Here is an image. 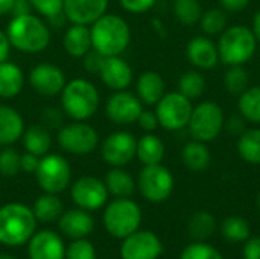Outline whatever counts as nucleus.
<instances>
[{"label": "nucleus", "mask_w": 260, "mask_h": 259, "mask_svg": "<svg viewBox=\"0 0 260 259\" xmlns=\"http://www.w3.org/2000/svg\"><path fill=\"white\" fill-rule=\"evenodd\" d=\"M192 102L180 92L165 93V96L155 104V114L160 127L168 131H178L187 127L192 114Z\"/></svg>", "instance_id": "obj_10"}, {"label": "nucleus", "mask_w": 260, "mask_h": 259, "mask_svg": "<svg viewBox=\"0 0 260 259\" xmlns=\"http://www.w3.org/2000/svg\"><path fill=\"white\" fill-rule=\"evenodd\" d=\"M73 203L85 211H98L108 203V189L104 180L93 176H84L78 179L70 189Z\"/></svg>", "instance_id": "obj_12"}, {"label": "nucleus", "mask_w": 260, "mask_h": 259, "mask_svg": "<svg viewBox=\"0 0 260 259\" xmlns=\"http://www.w3.org/2000/svg\"><path fill=\"white\" fill-rule=\"evenodd\" d=\"M46 23H47V26H49V27L59 29V27H64V26L69 23V20H67V17H66L64 11H62V12H59V14H55V15H52V17L46 18Z\"/></svg>", "instance_id": "obj_52"}, {"label": "nucleus", "mask_w": 260, "mask_h": 259, "mask_svg": "<svg viewBox=\"0 0 260 259\" xmlns=\"http://www.w3.org/2000/svg\"><path fill=\"white\" fill-rule=\"evenodd\" d=\"M43 124L46 125V128H61L62 125V114L58 108L55 107H47L43 111Z\"/></svg>", "instance_id": "obj_46"}, {"label": "nucleus", "mask_w": 260, "mask_h": 259, "mask_svg": "<svg viewBox=\"0 0 260 259\" xmlns=\"http://www.w3.org/2000/svg\"><path fill=\"white\" fill-rule=\"evenodd\" d=\"M59 229L66 237L72 240L85 238L93 232L94 220L85 209H70L67 212H62V215L59 217Z\"/></svg>", "instance_id": "obj_21"}, {"label": "nucleus", "mask_w": 260, "mask_h": 259, "mask_svg": "<svg viewBox=\"0 0 260 259\" xmlns=\"http://www.w3.org/2000/svg\"><path fill=\"white\" fill-rule=\"evenodd\" d=\"M186 56L189 63L198 69L210 70L219 61L218 46L206 37H195L186 46Z\"/></svg>", "instance_id": "obj_20"}, {"label": "nucleus", "mask_w": 260, "mask_h": 259, "mask_svg": "<svg viewBox=\"0 0 260 259\" xmlns=\"http://www.w3.org/2000/svg\"><path fill=\"white\" fill-rule=\"evenodd\" d=\"M189 131L195 140L212 142L225 127V118L222 108L212 101H204L193 107L189 119Z\"/></svg>", "instance_id": "obj_7"}, {"label": "nucleus", "mask_w": 260, "mask_h": 259, "mask_svg": "<svg viewBox=\"0 0 260 259\" xmlns=\"http://www.w3.org/2000/svg\"><path fill=\"white\" fill-rule=\"evenodd\" d=\"M143 111V104L137 95L128 90L114 92L105 104L107 118L116 125H131L137 122L140 113Z\"/></svg>", "instance_id": "obj_13"}, {"label": "nucleus", "mask_w": 260, "mask_h": 259, "mask_svg": "<svg viewBox=\"0 0 260 259\" xmlns=\"http://www.w3.org/2000/svg\"><path fill=\"white\" fill-rule=\"evenodd\" d=\"M104 60H105V56L102 53L91 49L82 56V66L90 75H99V72L102 69V64H104Z\"/></svg>", "instance_id": "obj_43"}, {"label": "nucleus", "mask_w": 260, "mask_h": 259, "mask_svg": "<svg viewBox=\"0 0 260 259\" xmlns=\"http://www.w3.org/2000/svg\"><path fill=\"white\" fill-rule=\"evenodd\" d=\"M66 259H96V249L85 238L73 240L66 249Z\"/></svg>", "instance_id": "obj_41"}, {"label": "nucleus", "mask_w": 260, "mask_h": 259, "mask_svg": "<svg viewBox=\"0 0 260 259\" xmlns=\"http://www.w3.org/2000/svg\"><path fill=\"white\" fill-rule=\"evenodd\" d=\"M225 127L232 134H242L245 131L244 130V119L238 118V116H232L229 119V122H225Z\"/></svg>", "instance_id": "obj_51"}, {"label": "nucleus", "mask_w": 260, "mask_h": 259, "mask_svg": "<svg viewBox=\"0 0 260 259\" xmlns=\"http://www.w3.org/2000/svg\"><path fill=\"white\" fill-rule=\"evenodd\" d=\"M24 150L27 153H32L38 157H43L49 153L52 145V137L49 130L44 125H30L24 128V133L21 136Z\"/></svg>", "instance_id": "obj_28"}, {"label": "nucleus", "mask_w": 260, "mask_h": 259, "mask_svg": "<svg viewBox=\"0 0 260 259\" xmlns=\"http://www.w3.org/2000/svg\"><path fill=\"white\" fill-rule=\"evenodd\" d=\"M137 186L143 198L151 203H161L174 191V176L161 163L145 165L139 174Z\"/></svg>", "instance_id": "obj_11"}, {"label": "nucleus", "mask_w": 260, "mask_h": 259, "mask_svg": "<svg viewBox=\"0 0 260 259\" xmlns=\"http://www.w3.org/2000/svg\"><path fill=\"white\" fill-rule=\"evenodd\" d=\"M175 18L186 26H192L200 21L203 12L198 0H174Z\"/></svg>", "instance_id": "obj_36"}, {"label": "nucleus", "mask_w": 260, "mask_h": 259, "mask_svg": "<svg viewBox=\"0 0 260 259\" xmlns=\"http://www.w3.org/2000/svg\"><path fill=\"white\" fill-rule=\"evenodd\" d=\"M181 160L187 169H190L193 172H201L209 168L212 156L204 142L193 139L192 142L184 145V148L181 151Z\"/></svg>", "instance_id": "obj_26"}, {"label": "nucleus", "mask_w": 260, "mask_h": 259, "mask_svg": "<svg viewBox=\"0 0 260 259\" xmlns=\"http://www.w3.org/2000/svg\"><path fill=\"white\" fill-rule=\"evenodd\" d=\"M204 90H206V79L197 70H189L183 73L178 79V92L190 101L200 98L204 93Z\"/></svg>", "instance_id": "obj_35"}, {"label": "nucleus", "mask_w": 260, "mask_h": 259, "mask_svg": "<svg viewBox=\"0 0 260 259\" xmlns=\"http://www.w3.org/2000/svg\"><path fill=\"white\" fill-rule=\"evenodd\" d=\"M24 87V75L23 70L12 61L0 63V98L12 99Z\"/></svg>", "instance_id": "obj_25"}, {"label": "nucleus", "mask_w": 260, "mask_h": 259, "mask_svg": "<svg viewBox=\"0 0 260 259\" xmlns=\"http://www.w3.org/2000/svg\"><path fill=\"white\" fill-rule=\"evenodd\" d=\"M137 139L128 131H114L102 142L101 154L105 163L111 166H125L136 157Z\"/></svg>", "instance_id": "obj_15"}, {"label": "nucleus", "mask_w": 260, "mask_h": 259, "mask_svg": "<svg viewBox=\"0 0 260 259\" xmlns=\"http://www.w3.org/2000/svg\"><path fill=\"white\" fill-rule=\"evenodd\" d=\"M200 24H201L203 32L207 35L221 34L227 26V14L224 9H216V8L209 9L201 15Z\"/></svg>", "instance_id": "obj_38"}, {"label": "nucleus", "mask_w": 260, "mask_h": 259, "mask_svg": "<svg viewBox=\"0 0 260 259\" xmlns=\"http://www.w3.org/2000/svg\"><path fill=\"white\" fill-rule=\"evenodd\" d=\"M62 46H64V50L70 56H73V58H82L88 50L93 49L91 47L90 26L70 23V26L64 32Z\"/></svg>", "instance_id": "obj_24"}, {"label": "nucleus", "mask_w": 260, "mask_h": 259, "mask_svg": "<svg viewBox=\"0 0 260 259\" xmlns=\"http://www.w3.org/2000/svg\"><path fill=\"white\" fill-rule=\"evenodd\" d=\"M104 183L108 192L116 198H128L136 191V182L133 176L119 166H113V169L107 172Z\"/></svg>", "instance_id": "obj_27"}, {"label": "nucleus", "mask_w": 260, "mask_h": 259, "mask_svg": "<svg viewBox=\"0 0 260 259\" xmlns=\"http://www.w3.org/2000/svg\"><path fill=\"white\" fill-rule=\"evenodd\" d=\"M221 232H222L224 238L230 243H244L250 238L251 229H250V224L247 223V220L233 215L222 221Z\"/></svg>", "instance_id": "obj_34"}, {"label": "nucleus", "mask_w": 260, "mask_h": 259, "mask_svg": "<svg viewBox=\"0 0 260 259\" xmlns=\"http://www.w3.org/2000/svg\"><path fill=\"white\" fill-rule=\"evenodd\" d=\"M253 34L256 37V40L260 41V9L254 14V18H253Z\"/></svg>", "instance_id": "obj_55"}, {"label": "nucleus", "mask_w": 260, "mask_h": 259, "mask_svg": "<svg viewBox=\"0 0 260 259\" xmlns=\"http://www.w3.org/2000/svg\"><path fill=\"white\" fill-rule=\"evenodd\" d=\"M56 142L66 153L85 156L98 148L99 133L85 121H73L58 130Z\"/></svg>", "instance_id": "obj_9"}, {"label": "nucleus", "mask_w": 260, "mask_h": 259, "mask_svg": "<svg viewBox=\"0 0 260 259\" xmlns=\"http://www.w3.org/2000/svg\"><path fill=\"white\" fill-rule=\"evenodd\" d=\"M40 159L38 156L32 154V153H24L20 156V168L21 171L27 172V174H35L37 168H38V163H40Z\"/></svg>", "instance_id": "obj_47"}, {"label": "nucleus", "mask_w": 260, "mask_h": 259, "mask_svg": "<svg viewBox=\"0 0 260 259\" xmlns=\"http://www.w3.org/2000/svg\"><path fill=\"white\" fill-rule=\"evenodd\" d=\"M257 206H259V209H260V194H259V198H257Z\"/></svg>", "instance_id": "obj_57"}, {"label": "nucleus", "mask_w": 260, "mask_h": 259, "mask_svg": "<svg viewBox=\"0 0 260 259\" xmlns=\"http://www.w3.org/2000/svg\"><path fill=\"white\" fill-rule=\"evenodd\" d=\"M91 47L104 56L122 55L131 43V29L125 18L116 14H104L90 24Z\"/></svg>", "instance_id": "obj_2"}, {"label": "nucleus", "mask_w": 260, "mask_h": 259, "mask_svg": "<svg viewBox=\"0 0 260 259\" xmlns=\"http://www.w3.org/2000/svg\"><path fill=\"white\" fill-rule=\"evenodd\" d=\"M238 108L244 119L253 124H260V85L248 87L241 93Z\"/></svg>", "instance_id": "obj_32"}, {"label": "nucleus", "mask_w": 260, "mask_h": 259, "mask_svg": "<svg viewBox=\"0 0 260 259\" xmlns=\"http://www.w3.org/2000/svg\"><path fill=\"white\" fill-rule=\"evenodd\" d=\"M37 221L41 223H52L55 220H59L62 215V202L59 200L58 194H49L44 192L40 195L35 202L34 206L30 208Z\"/></svg>", "instance_id": "obj_30"}, {"label": "nucleus", "mask_w": 260, "mask_h": 259, "mask_svg": "<svg viewBox=\"0 0 260 259\" xmlns=\"http://www.w3.org/2000/svg\"><path fill=\"white\" fill-rule=\"evenodd\" d=\"M110 0H64V14L69 23L90 26L108 9Z\"/></svg>", "instance_id": "obj_18"}, {"label": "nucleus", "mask_w": 260, "mask_h": 259, "mask_svg": "<svg viewBox=\"0 0 260 259\" xmlns=\"http://www.w3.org/2000/svg\"><path fill=\"white\" fill-rule=\"evenodd\" d=\"M99 76L110 90H126L133 82V69L120 55L105 56Z\"/></svg>", "instance_id": "obj_19"}, {"label": "nucleus", "mask_w": 260, "mask_h": 259, "mask_svg": "<svg viewBox=\"0 0 260 259\" xmlns=\"http://www.w3.org/2000/svg\"><path fill=\"white\" fill-rule=\"evenodd\" d=\"M32 11H34V8L30 5V0H15V3L12 6V11H11V17L30 14Z\"/></svg>", "instance_id": "obj_49"}, {"label": "nucleus", "mask_w": 260, "mask_h": 259, "mask_svg": "<svg viewBox=\"0 0 260 259\" xmlns=\"http://www.w3.org/2000/svg\"><path fill=\"white\" fill-rule=\"evenodd\" d=\"M250 76L242 66H229L224 76V85L232 95H241L248 89Z\"/></svg>", "instance_id": "obj_37"}, {"label": "nucleus", "mask_w": 260, "mask_h": 259, "mask_svg": "<svg viewBox=\"0 0 260 259\" xmlns=\"http://www.w3.org/2000/svg\"><path fill=\"white\" fill-rule=\"evenodd\" d=\"M221 6L225 9V11H230V12H236V11H242L248 6L250 0H219Z\"/></svg>", "instance_id": "obj_50"}, {"label": "nucleus", "mask_w": 260, "mask_h": 259, "mask_svg": "<svg viewBox=\"0 0 260 259\" xmlns=\"http://www.w3.org/2000/svg\"><path fill=\"white\" fill-rule=\"evenodd\" d=\"M9 50H11V43L8 40V35H6V32L0 31V63L8 60Z\"/></svg>", "instance_id": "obj_53"}, {"label": "nucleus", "mask_w": 260, "mask_h": 259, "mask_svg": "<svg viewBox=\"0 0 260 259\" xmlns=\"http://www.w3.org/2000/svg\"><path fill=\"white\" fill-rule=\"evenodd\" d=\"M6 35L11 47L23 53L43 52L50 43V27L44 20L32 12L11 17Z\"/></svg>", "instance_id": "obj_1"}, {"label": "nucleus", "mask_w": 260, "mask_h": 259, "mask_svg": "<svg viewBox=\"0 0 260 259\" xmlns=\"http://www.w3.org/2000/svg\"><path fill=\"white\" fill-rule=\"evenodd\" d=\"M15 0H0V17L2 15H11L12 6H14Z\"/></svg>", "instance_id": "obj_54"}, {"label": "nucleus", "mask_w": 260, "mask_h": 259, "mask_svg": "<svg viewBox=\"0 0 260 259\" xmlns=\"http://www.w3.org/2000/svg\"><path fill=\"white\" fill-rule=\"evenodd\" d=\"M23 116L11 105L0 104V145L11 147L24 133Z\"/></svg>", "instance_id": "obj_22"}, {"label": "nucleus", "mask_w": 260, "mask_h": 259, "mask_svg": "<svg viewBox=\"0 0 260 259\" xmlns=\"http://www.w3.org/2000/svg\"><path fill=\"white\" fill-rule=\"evenodd\" d=\"M99 92L85 78H75L66 82L61 92V108L73 121H87L99 108Z\"/></svg>", "instance_id": "obj_4"}, {"label": "nucleus", "mask_w": 260, "mask_h": 259, "mask_svg": "<svg viewBox=\"0 0 260 259\" xmlns=\"http://www.w3.org/2000/svg\"><path fill=\"white\" fill-rule=\"evenodd\" d=\"M137 124L139 127L146 131V133H152L158 128V118L155 114V111H151V110H143L137 119Z\"/></svg>", "instance_id": "obj_45"}, {"label": "nucleus", "mask_w": 260, "mask_h": 259, "mask_svg": "<svg viewBox=\"0 0 260 259\" xmlns=\"http://www.w3.org/2000/svg\"><path fill=\"white\" fill-rule=\"evenodd\" d=\"M166 93V84L160 73L154 70L143 72L136 84V95L146 105H155Z\"/></svg>", "instance_id": "obj_23"}, {"label": "nucleus", "mask_w": 260, "mask_h": 259, "mask_svg": "<svg viewBox=\"0 0 260 259\" xmlns=\"http://www.w3.org/2000/svg\"><path fill=\"white\" fill-rule=\"evenodd\" d=\"M163 253L160 238L149 231H136L123 238L120 246L122 259H158Z\"/></svg>", "instance_id": "obj_16"}, {"label": "nucleus", "mask_w": 260, "mask_h": 259, "mask_svg": "<svg viewBox=\"0 0 260 259\" xmlns=\"http://www.w3.org/2000/svg\"><path fill=\"white\" fill-rule=\"evenodd\" d=\"M136 157L143 165H157L161 163L165 157V143L158 136L146 133L137 140Z\"/></svg>", "instance_id": "obj_29"}, {"label": "nucleus", "mask_w": 260, "mask_h": 259, "mask_svg": "<svg viewBox=\"0 0 260 259\" xmlns=\"http://www.w3.org/2000/svg\"><path fill=\"white\" fill-rule=\"evenodd\" d=\"M38 186L49 194L66 191L72 182V168L66 157L59 154H46L40 159L35 171Z\"/></svg>", "instance_id": "obj_8"}, {"label": "nucleus", "mask_w": 260, "mask_h": 259, "mask_svg": "<svg viewBox=\"0 0 260 259\" xmlns=\"http://www.w3.org/2000/svg\"><path fill=\"white\" fill-rule=\"evenodd\" d=\"M215 229H216L215 217L207 211L195 212L189 221V234L198 241L210 238L213 235Z\"/></svg>", "instance_id": "obj_33"}, {"label": "nucleus", "mask_w": 260, "mask_h": 259, "mask_svg": "<svg viewBox=\"0 0 260 259\" xmlns=\"http://www.w3.org/2000/svg\"><path fill=\"white\" fill-rule=\"evenodd\" d=\"M20 156L17 150L11 147H5L0 151V174L5 177H14L17 176L21 168H20Z\"/></svg>", "instance_id": "obj_40"}, {"label": "nucleus", "mask_w": 260, "mask_h": 259, "mask_svg": "<svg viewBox=\"0 0 260 259\" xmlns=\"http://www.w3.org/2000/svg\"><path fill=\"white\" fill-rule=\"evenodd\" d=\"M120 6L131 14H143L152 9L157 0H119Z\"/></svg>", "instance_id": "obj_44"}, {"label": "nucleus", "mask_w": 260, "mask_h": 259, "mask_svg": "<svg viewBox=\"0 0 260 259\" xmlns=\"http://www.w3.org/2000/svg\"><path fill=\"white\" fill-rule=\"evenodd\" d=\"M30 5L44 18L64 11V0H30Z\"/></svg>", "instance_id": "obj_42"}, {"label": "nucleus", "mask_w": 260, "mask_h": 259, "mask_svg": "<svg viewBox=\"0 0 260 259\" xmlns=\"http://www.w3.org/2000/svg\"><path fill=\"white\" fill-rule=\"evenodd\" d=\"M0 259H14L11 255H6V253H0Z\"/></svg>", "instance_id": "obj_56"}, {"label": "nucleus", "mask_w": 260, "mask_h": 259, "mask_svg": "<svg viewBox=\"0 0 260 259\" xmlns=\"http://www.w3.org/2000/svg\"><path fill=\"white\" fill-rule=\"evenodd\" d=\"M244 259H260V237L248 238L245 241Z\"/></svg>", "instance_id": "obj_48"}, {"label": "nucleus", "mask_w": 260, "mask_h": 259, "mask_svg": "<svg viewBox=\"0 0 260 259\" xmlns=\"http://www.w3.org/2000/svg\"><path fill=\"white\" fill-rule=\"evenodd\" d=\"M29 259H66V246L52 231H40L27 241Z\"/></svg>", "instance_id": "obj_17"}, {"label": "nucleus", "mask_w": 260, "mask_h": 259, "mask_svg": "<svg viewBox=\"0 0 260 259\" xmlns=\"http://www.w3.org/2000/svg\"><path fill=\"white\" fill-rule=\"evenodd\" d=\"M180 259H224V256L213 246L206 244L203 241H197L189 244L181 252Z\"/></svg>", "instance_id": "obj_39"}, {"label": "nucleus", "mask_w": 260, "mask_h": 259, "mask_svg": "<svg viewBox=\"0 0 260 259\" xmlns=\"http://www.w3.org/2000/svg\"><path fill=\"white\" fill-rule=\"evenodd\" d=\"M142 223V211L136 202L128 198H116L110 202L104 212V226L107 232L119 240L139 231Z\"/></svg>", "instance_id": "obj_6"}, {"label": "nucleus", "mask_w": 260, "mask_h": 259, "mask_svg": "<svg viewBox=\"0 0 260 259\" xmlns=\"http://www.w3.org/2000/svg\"><path fill=\"white\" fill-rule=\"evenodd\" d=\"M257 40L244 24L225 27L218 41L219 60L227 66H244L256 53Z\"/></svg>", "instance_id": "obj_5"}, {"label": "nucleus", "mask_w": 260, "mask_h": 259, "mask_svg": "<svg viewBox=\"0 0 260 259\" xmlns=\"http://www.w3.org/2000/svg\"><path fill=\"white\" fill-rule=\"evenodd\" d=\"M37 229V218L30 208L21 203H6L0 208V244L18 247L26 244Z\"/></svg>", "instance_id": "obj_3"}, {"label": "nucleus", "mask_w": 260, "mask_h": 259, "mask_svg": "<svg viewBox=\"0 0 260 259\" xmlns=\"http://www.w3.org/2000/svg\"><path fill=\"white\" fill-rule=\"evenodd\" d=\"M238 153L247 163L260 165V128H250L239 134Z\"/></svg>", "instance_id": "obj_31"}, {"label": "nucleus", "mask_w": 260, "mask_h": 259, "mask_svg": "<svg viewBox=\"0 0 260 259\" xmlns=\"http://www.w3.org/2000/svg\"><path fill=\"white\" fill-rule=\"evenodd\" d=\"M27 81L35 93L46 98L61 95L67 82L64 70L52 63H40L34 66L27 75Z\"/></svg>", "instance_id": "obj_14"}]
</instances>
